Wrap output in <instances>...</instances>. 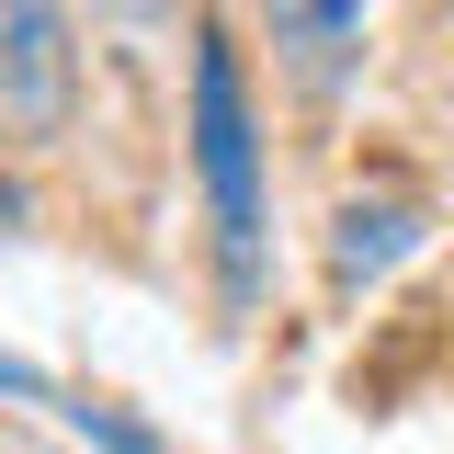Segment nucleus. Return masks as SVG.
<instances>
[{"label":"nucleus","mask_w":454,"mask_h":454,"mask_svg":"<svg viewBox=\"0 0 454 454\" xmlns=\"http://www.w3.org/2000/svg\"><path fill=\"white\" fill-rule=\"evenodd\" d=\"M273 12V57L307 103H330L340 80L364 68V0H262Z\"/></svg>","instance_id":"nucleus-3"},{"label":"nucleus","mask_w":454,"mask_h":454,"mask_svg":"<svg viewBox=\"0 0 454 454\" xmlns=\"http://www.w3.org/2000/svg\"><path fill=\"white\" fill-rule=\"evenodd\" d=\"M193 170H205V205H216L227 295L250 307V284H262V148H250V91H239V57H227L216 23H193Z\"/></svg>","instance_id":"nucleus-1"},{"label":"nucleus","mask_w":454,"mask_h":454,"mask_svg":"<svg viewBox=\"0 0 454 454\" xmlns=\"http://www.w3.org/2000/svg\"><path fill=\"white\" fill-rule=\"evenodd\" d=\"M68 420H80V432H91L103 454H160V432H137L125 409H68Z\"/></svg>","instance_id":"nucleus-5"},{"label":"nucleus","mask_w":454,"mask_h":454,"mask_svg":"<svg viewBox=\"0 0 454 454\" xmlns=\"http://www.w3.org/2000/svg\"><path fill=\"white\" fill-rule=\"evenodd\" d=\"M114 12H137V23H148V12H160V0H114Z\"/></svg>","instance_id":"nucleus-6"},{"label":"nucleus","mask_w":454,"mask_h":454,"mask_svg":"<svg viewBox=\"0 0 454 454\" xmlns=\"http://www.w3.org/2000/svg\"><path fill=\"white\" fill-rule=\"evenodd\" d=\"M409 250H420V205H409V193H352V205L330 216V284L340 295L375 284V273H397Z\"/></svg>","instance_id":"nucleus-4"},{"label":"nucleus","mask_w":454,"mask_h":454,"mask_svg":"<svg viewBox=\"0 0 454 454\" xmlns=\"http://www.w3.org/2000/svg\"><path fill=\"white\" fill-rule=\"evenodd\" d=\"M80 114V46H68V0H0V125L23 148H57Z\"/></svg>","instance_id":"nucleus-2"}]
</instances>
